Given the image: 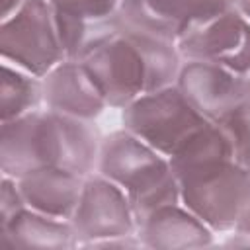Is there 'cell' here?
<instances>
[{
    "label": "cell",
    "instance_id": "cell-1",
    "mask_svg": "<svg viewBox=\"0 0 250 250\" xmlns=\"http://www.w3.org/2000/svg\"><path fill=\"white\" fill-rule=\"evenodd\" d=\"M170 164L180 203L215 232H230L250 203V176L234 160L225 129L207 123L170 156Z\"/></svg>",
    "mask_w": 250,
    "mask_h": 250
},
{
    "label": "cell",
    "instance_id": "cell-2",
    "mask_svg": "<svg viewBox=\"0 0 250 250\" xmlns=\"http://www.w3.org/2000/svg\"><path fill=\"white\" fill-rule=\"evenodd\" d=\"M102 139L94 121L62 115L43 105L2 121V176L18 180L41 168H62L86 178L98 168Z\"/></svg>",
    "mask_w": 250,
    "mask_h": 250
},
{
    "label": "cell",
    "instance_id": "cell-3",
    "mask_svg": "<svg viewBox=\"0 0 250 250\" xmlns=\"http://www.w3.org/2000/svg\"><path fill=\"white\" fill-rule=\"evenodd\" d=\"M109 107L123 109L137 98L176 84L184 62L176 43L127 27L82 61Z\"/></svg>",
    "mask_w": 250,
    "mask_h": 250
},
{
    "label": "cell",
    "instance_id": "cell-4",
    "mask_svg": "<svg viewBox=\"0 0 250 250\" xmlns=\"http://www.w3.org/2000/svg\"><path fill=\"white\" fill-rule=\"evenodd\" d=\"M96 172L125 191L137 223L162 205L180 203V188L170 158L127 129L102 139Z\"/></svg>",
    "mask_w": 250,
    "mask_h": 250
},
{
    "label": "cell",
    "instance_id": "cell-5",
    "mask_svg": "<svg viewBox=\"0 0 250 250\" xmlns=\"http://www.w3.org/2000/svg\"><path fill=\"white\" fill-rule=\"evenodd\" d=\"M123 129L164 156H174L209 121L176 84L145 94L121 109Z\"/></svg>",
    "mask_w": 250,
    "mask_h": 250
},
{
    "label": "cell",
    "instance_id": "cell-6",
    "mask_svg": "<svg viewBox=\"0 0 250 250\" xmlns=\"http://www.w3.org/2000/svg\"><path fill=\"white\" fill-rule=\"evenodd\" d=\"M2 61L39 78L66 61L57 20L49 0H27L0 27Z\"/></svg>",
    "mask_w": 250,
    "mask_h": 250
},
{
    "label": "cell",
    "instance_id": "cell-7",
    "mask_svg": "<svg viewBox=\"0 0 250 250\" xmlns=\"http://www.w3.org/2000/svg\"><path fill=\"white\" fill-rule=\"evenodd\" d=\"M78 246L137 234V215L125 191L94 172L86 176L80 201L70 217Z\"/></svg>",
    "mask_w": 250,
    "mask_h": 250
},
{
    "label": "cell",
    "instance_id": "cell-8",
    "mask_svg": "<svg viewBox=\"0 0 250 250\" xmlns=\"http://www.w3.org/2000/svg\"><path fill=\"white\" fill-rule=\"evenodd\" d=\"M184 61H203L250 74V20L230 8L193 27L176 43Z\"/></svg>",
    "mask_w": 250,
    "mask_h": 250
},
{
    "label": "cell",
    "instance_id": "cell-9",
    "mask_svg": "<svg viewBox=\"0 0 250 250\" xmlns=\"http://www.w3.org/2000/svg\"><path fill=\"white\" fill-rule=\"evenodd\" d=\"M119 2L121 0H49L66 59L86 61L121 31Z\"/></svg>",
    "mask_w": 250,
    "mask_h": 250
},
{
    "label": "cell",
    "instance_id": "cell-10",
    "mask_svg": "<svg viewBox=\"0 0 250 250\" xmlns=\"http://www.w3.org/2000/svg\"><path fill=\"white\" fill-rule=\"evenodd\" d=\"M236 0H121L127 27L178 43L193 27L234 8Z\"/></svg>",
    "mask_w": 250,
    "mask_h": 250
},
{
    "label": "cell",
    "instance_id": "cell-11",
    "mask_svg": "<svg viewBox=\"0 0 250 250\" xmlns=\"http://www.w3.org/2000/svg\"><path fill=\"white\" fill-rule=\"evenodd\" d=\"M176 86L209 123L225 121L248 102L246 76L213 62L184 61Z\"/></svg>",
    "mask_w": 250,
    "mask_h": 250
},
{
    "label": "cell",
    "instance_id": "cell-12",
    "mask_svg": "<svg viewBox=\"0 0 250 250\" xmlns=\"http://www.w3.org/2000/svg\"><path fill=\"white\" fill-rule=\"evenodd\" d=\"M45 107L62 115L94 121L107 105L82 61H62L43 76Z\"/></svg>",
    "mask_w": 250,
    "mask_h": 250
},
{
    "label": "cell",
    "instance_id": "cell-13",
    "mask_svg": "<svg viewBox=\"0 0 250 250\" xmlns=\"http://www.w3.org/2000/svg\"><path fill=\"white\" fill-rule=\"evenodd\" d=\"M217 232L182 203L162 205L137 223L143 248H201L211 246Z\"/></svg>",
    "mask_w": 250,
    "mask_h": 250
},
{
    "label": "cell",
    "instance_id": "cell-14",
    "mask_svg": "<svg viewBox=\"0 0 250 250\" xmlns=\"http://www.w3.org/2000/svg\"><path fill=\"white\" fill-rule=\"evenodd\" d=\"M84 180V176L62 168H41L18 178V186L29 209L57 219H70L80 201Z\"/></svg>",
    "mask_w": 250,
    "mask_h": 250
},
{
    "label": "cell",
    "instance_id": "cell-15",
    "mask_svg": "<svg viewBox=\"0 0 250 250\" xmlns=\"http://www.w3.org/2000/svg\"><path fill=\"white\" fill-rule=\"evenodd\" d=\"M0 240L4 246L16 248H72L78 246V238L70 219H57L33 211L21 209L16 217L0 227Z\"/></svg>",
    "mask_w": 250,
    "mask_h": 250
},
{
    "label": "cell",
    "instance_id": "cell-16",
    "mask_svg": "<svg viewBox=\"0 0 250 250\" xmlns=\"http://www.w3.org/2000/svg\"><path fill=\"white\" fill-rule=\"evenodd\" d=\"M45 105L43 78L2 61V88H0V115L2 121L21 117Z\"/></svg>",
    "mask_w": 250,
    "mask_h": 250
},
{
    "label": "cell",
    "instance_id": "cell-17",
    "mask_svg": "<svg viewBox=\"0 0 250 250\" xmlns=\"http://www.w3.org/2000/svg\"><path fill=\"white\" fill-rule=\"evenodd\" d=\"M217 125H221L229 135L234 160L250 176V100Z\"/></svg>",
    "mask_w": 250,
    "mask_h": 250
},
{
    "label": "cell",
    "instance_id": "cell-18",
    "mask_svg": "<svg viewBox=\"0 0 250 250\" xmlns=\"http://www.w3.org/2000/svg\"><path fill=\"white\" fill-rule=\"evenodd\" d=\"M23 195L20 191L18 180L10 176H2V197H0V223H8L21 209H25Z\"/></svg>",
    "mask_w": 250,
    "mask_h": 250
},
{
    "label": "cell",
    "instance_id": "cell-19",
    "mask_svg": "<svg viewBox=\"0 0 250 250\" xmlns=\"http://www.w3.org/2000/svg\"><path fill=\"white\" fill-rule=\"evenodd\" d=\"M227 244H242V246H250V203L244 207L238 223L234 225V229L230 230V240H227Z\"/></svg>",
    "mask_w": 250,
    "mask_h": 250
},
{
    "label": "cell",
    "instance_id": "cell-20",
    "mask_svg": "<svg viewBox=\"0 0 250 250\" xmlns=\"http://www.w3.org/2000/svg\"><path fill=\"white\" fill-rule=\"evenodd\" d=\"M27 0H2V20L12 16L20 6H23Z\"/></svg>",
    "mask_w": 250,
    "mask_h": 250
},
{
    "label": "cell",
    "instance_id": "cell-21",
    "mask_svg": "<svg viewBox=\"0 0 250 250\" xmlns=\"http://www.w3.org/2000/svg\"><path fill=\"white\" fill-rule=\"evenodd\" d=\"M234 8H236L238 12H242V14L250 20V0H236V2H234Z\"/></svg>",
    "mask_w": 250,
    "mask_h": 250
},
{
    "label": "cell",
    "instance_id": "cell-22",
    "mask_svg": "<svg viewBox=\"0 0 250 250\" xmlns=\"http://www.w3.org/2000/svg\"><path fill=\"white\" fill-rule=\"evenodd\" d=\"M246 94H248V100H250V74L246 76Z\"/></svg>",
    "mask_w": 250,
    "mask_h": 250
}]
</instances>
